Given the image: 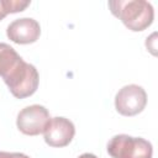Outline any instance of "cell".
Masks as SVG:
<instances>
[{"mask_svg": "<svg viewBox=\"0 0 158 158\" xmlns=\"http://www.w3.org/2000/svg\"><path fill=\"white\" fill-rule=\"evenodd\" d=\"M110 11L131 31L139 32L149 27L154 19V9L146 0H111Z\"/></svg>", "mask_w": 158, "mask_h": 158, "instance_id": "1", "label": "cell"}, {"mask_svg": "<svg viewBox=\"0 0 158 158\" xmlns=\"http://www.w3.org/2000/svg\"><path fill=\"white\" fill-rule=\"evenodd\" d=\"M74 135H75L74 123L69 118L62 116L51 117L43 131L44 142L49 147H56V148L68 146L72 142Z\"/></svg>", "mask_w": 158, "mask_h": 158, "instance_id": "6", "label": "cell"}, {"mask_svg": "<svg viewBox=\"0 0 158 158\" xmlns=\"http://www.w3.org/2000/svg\"><path fill=\"white\" fill-rule=\"evenodd\" d=\"M2 79L16 99H25L33 95L40 84V74L36 67L26 63L22 58Z\"/></svg>", "mask_w": 158, "mask_h": 158, "instance_id": "2", "label": "cell"}, {"mask_svg": "<svg viewBox=\"0 0 158 158\" xmlns=\"http://www.w3.org/2000/svg\"><path fill=\"white\" fill-rule=\"evenodd\" d=\"M147 105V93L137 84L122 86L115 95V109L122 116H135Z\"/></svg>", "mask_w": 158, "mask_h": 158, "instance_id": "4", "label": "cell"}, {"mask_svg": "<svg viewBox=\"0 0 158 158\" xmlns=\"http://www.w3.org/2000/svg\"><path fill=\"white\" fill-rule=\"evenodd\" d=\"M0 158H30L27 154L25 153H20V152H2L0 151Z\"/></svg>", "mask_w": 158, "mask_h": 158, "instance_id": "10", "label": "cell"}, {"mask_svg": "<svg viewBox=\"0 0 158 158\" xmlns=\"http://www.w3.org/2000/svg\"><path fill=\"white\" fill-rule=\"evenodd\" d=\"M6 36L17 44H30L40 38L41 26L32 17L16 19L7 26Z\"/></svg>", "mask_w": 158, "mask_h": 158, "instance_id": "7", "label": "cell"}, {"mask_svg": "<svg viewBox=\"0 0 158 158\" xmlns=\"http://www.w3.org/2000/svg\"><path fill=\"white\" fill-rule=\"evenodd\" d=\"M21 59L19 53L7 43L0 42V77L4 78Z\"/></svg>", "mask_w": 158, "mask_h": 158, "instance_id": "8", "label": "cell"}, {"mask_svg": "<svg viewBox=\"0 0 158 158\" xmlns=\"http://www.w3.org/2000/svg\"><path fill=\"white\" fill-rule=\"evenodd\" d=\"M78 158H98V157L95 154H93V153H83Z\"/></svg>", "mask_w": 158, "mask_h": 158, "instance_id": "11", "label": "cell"}, {"mask_svg": "<svg viewBox=\"0 0 158 158\" xmlns=\"http://www.w3.org/2000/svg\"><path fill=\"white\" fill-rule=\"evenodd\" d=\"M30 4L28 0H0V21L9 14L23 11Z\"/></svg>", "mask_w": 158, "mask_h": 158, "instance_id": "9", "label": "cell"}, {"mask_svg": "<svg viewBox=\"0 0 158 158\" xmlns=\"http://www.w3.org/2000/svg\"><path fill=\"white\" fill-rule=\"evenodd\" d=\"M107 153L111 158H152V143L142 137L116 135L107 142Z\"/></svg>", "mask_w": 158, "mask_h": 158, "instance_id": "3", "label": "cell"}, {"mask_svg": "<svg viewBox=\"0 0 158 158\" xmlns=\"http://www.w3.org/2000/svg\"><path fill=\"white\" fill-rule=\"evenodd\" d=\"M51 120L48 110L38 104L23 107L16 118V126L23 135L37 136L43 133L48 121Z\"/></svg>", "mask_w": 158, "mask_h": 158, "instance_id": "5", "label": "cell"}]
</instances>
